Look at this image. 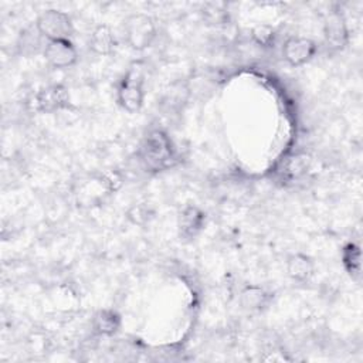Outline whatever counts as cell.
Returning <instances> with one entry per match:
<instances>
[{
    "label": "cell",
    "mask_w": 363,
    "mask_h": 363,
    "mask_svg": "<svg viewBox=\"0 0 363 363\" xmlns=\"http://www.w3.org/2000/svg\"><path fill=\"white\" fill-rule=\"evenodd\" d=\"M140 160L147 170L160 172L173 166L176 156L169 136L156 129L147 133L140 145Z\"/></svg>",
    "instance_id": "cell-1"
},
{
    "label": "cell",
    "mask_w": 363,
    "mask_h": 363,
    "mask_svg": "<svg viewBox=\"0 0 363 363\" xmlns=\"http://www.w3.org/2000/svg\"><path fill=\"white\" fill-rule=\"evenodd\" d=\"M35 26L41 35L47 41H54V40H69L74 31V26L71 21V17L55 9H50L43 11L37 20Z\"/></svg>",
    "instance_id": "cell-2"
},
{
    "label": "cell",
    "mask_w": 363,
    "mask_h": 363,
    "mask_svg": "<svg viewBox=\"0 0 363 363\" xmlns=\"http://www.w3.org/2000/svg\"><path fill=\"white\" fill-rule=\"evenodd\" d=\"M125 37L128 44L138 51L147 48L156 37V26L147 14H132L125 21Z\"/></svg>",
    "instance_id": "cell-3"
},
{
    "label": "cell",
    "mask_w": 363,
    "mask_h": 363,
    "mask_svg": "<svg viewBox=\"0 0 363 363\" xmlns=\"http://www.w3.org/2000/svg\"><path fill=\"white\" fill-rule=\"evenodd\" d=\"M143 99L145 91L142 71L139 68H132L128 71L118 88V102L125 111L133 113L142 108Z\"/></svg>",
    "instance_id": "cell-4"
},
{
    "label": "cell",
    "mask_w": 363,
    "mask_h": 363,
    "mask_svg": "<svg viewBox=\"0 0 363 363\" xmlns=\"http://www.w3.org/2000/svg\"><path fill=\"white\" fill-rule=\"evenodd\" d=\"M323 37L326 47L332 51L343 50L349 43V30L343 14L337 10L330 11L323 21Z\"/></svg>",
    "instance_id": "cell-5"
},
{
    "label": "cell",
    "mask_w": 363,
    "mask_h": 363,
    "mask_svg": "<svg viewBox=\"0 0 363 363\" xmlns=\"http://www.w3.org/2000/svg\"><path fill=\"white\" fill-rule=\"evenodd\" d=\"M43 55L54 68L72 67L78 60V51L71 40L47 41Z\"/></svg>",
    "instance_id": "cell-6"
},
{
    "label": "cell",
    "mask_w": 363,
    "mask_h": 363,
    "mask_svg": "<svg viewBox=\"0 0 363 363\" xmlns=\"http://www.w3.org/2000/svg\"><path fill=\"white\" fill-rule=\"evenodd\" d=\"M316 50H318V45L311 38L289 37L282 47V55H284V60L291 67H299L311 61L312 57L316 54Z\"/></svg>",
    "instance_id": "cell-7"
},
{
    "label": "cell",
    "mask_w": 363,
    "mask_h": 363,
    "mask_svg": "<svg viewBox=\"0 0 363 363\" xmlns=\"http://www.w3.org/2000/svg\"><path fill=\"white\" fill-rule=\"evenodd\" d=\"M35 105L41 112H55L69 105V94L64 85H48L37 92Z\"/></svg>",
    "instance_id": "cell-8"
},
{
    "label": "cell",
    "mask_w": 363,
    "mask_h": 363,
    "mask_svg": "<svg viewBox=\"0 0 363 363\" xmlns=\"http://www.w3.org/2000/svg\"><path fill=\"white\" fill-rule=\"evenodd\" d=\"M204 223H206V214L199 207L196 206L184 207L177 220L180 238L194 240L204 228Z\"/></svg>",
    "instance_id": "cell-9"
},
{
    "label": "cell",
    "mask_w": 363,
    "mask_h": 363,
    "mask_svg": "<svg viewBox=\"0 0 363 363\" xmlns=\"http://www.w3.org/2000/svg\"><path fill=\"white\" fill-rule=\"evenodd\" d=\"M89 48L98 55H111L116 48V38L106 24L95 27L89 37Z\"/></svg>",
    "instance_id": "cell-10"
},
{
    "label": "cell",
    "mask_w": 363,
    "mask_h": 363,
    "mask_svg": "<svg viewBox=\"0 0 363 363\" xmlns=\"http://www.w3.org/2000/svg\"><path fill=\"white\" fill-rule=\"evenodd\" d=\"M315 271V264L311 257L296 252L288 257L286 259V272L288 275L298 282L308 281Z\"/></svg>",
    "instance_id": "cell-11"
},
{
    "label": "cell",
    "mask_w": 363,
    "mask_h": 363,
    "mask_svg": "<svg viewBox=\"0 0 363 363\" xmlns=\"http://www.w3.org/2000/svg\"><path fill=\"white\" fill-rule=\"evenodd\" d=\"M269 301H271V294L257 285L245 286L240 295V303L242 309L248 312L262 311L264 308L268 306Z\"/></svg>",
    "instance_id": "cell-12"
},
{
    "label": "cell",
    "mask_w": 363,
    "mask_h": 363,
    "mask_svg": "<svg viewBox=\"0 0 363 363\" xmlns=\"http://www.w3.org/2000/svg\"><path fill=\"white\" fill-rule=\"evenodd\" d=\"M121 315L113 309H99L92 318V328L98 335L112 336L121 328Z\"/></svg>",
    "instance_id": "cell-13"
},
{
    "label": "cell",
    "mask_w": 363,
    "mask_h": 363,
    "mask_svg": "<svg viewBox=\"0 0 363 363\" xmlns=\"http://www.w3.org/2000/svg\"><path fill=\"white\" fill-rule=\"evenodd\" d=\"M43 40H45V38L41 35L37 26L35 24L30 26L26 30H23L18 37V43H17L18 51L26 57H31V55L37 54L41 48L44 52L45 45H43Z\"/></svg>",
    "instance_id": "cell-14"
},
{
    "label": "cell",
    "mask_w": 363,
    "mask_h": 363,
    "mask_svg": "<svg viewBox=\"0 0 363 363\" xmlns=\"http://www.w3.org/2000/svg\"><path fill=\"white\" fill-rule=\"evenodd\" d=\"M203 18L210 26H224L228 21V9L223 1H211L203 6Z\"/></svg>",
    "instance_id": "cell-15"
},
{
    "label": "cell",
    "mask_w": 363,
    "mask_h": 363,
    "mask_svg": "<svg viewBox=\"0 0 363 363\" xmlns=\"http://www.w3.org/2000/svg\"><path fill=\"white\" fill-rule=\"evenodd\" d=\"M342 259L346 271L349 272L350 277L359 278L360 277V250L356 244L349 242L342 252Z\"/></svg>",
    "instance_id": "cell-16"
},
{
    "label": "cell",
    "mask_w": 363,
    "mask_h": 363,
    "mask_svg": "<svg viewBox=\"0 0 363 363\" xmlns=\"http://www.w3.org/2000/svg\"><path fill=\"white\" fill-rule=\"evenodd\" d=\"M309 164H311V157L305 153H298L286 160L284 173L289 177H298L306 173V170L309 169Z\"/></svg>",
    "instance_id": "cell-17"
},
{
    "label": "cell",
    "mask_w": 363,
    "mask_h": 363,
    "mask_svg": "<svg viewBox=\"0 0 363 363\" xmlns=\"http://www.w3.org/2000/svg\"><path fill=\"white\" fill-rule=\"evenodd\" d=\"M251 38L261 47H272L275 41V30L269 24H258L251 30Z\"/></svg>",
    "instance_id": "cell-18"
},
{
    "label": "cell",
    "mask_w": 363,
    "mask_h": 363,
    "mask_svg": "<svg viewBox=\"0 0 363 363\" xmlns=\"http://www.w3.org/2000/svg\"><path fill=\"white\" fill-rule=\"evenodd\" d=\"M152 214H153V213L149 210V207H145V206H142V204H138V206H135V207H132V208L129 210L128 217H129L133 223H136V224H145V223L149 221V218L152 217Z\"/></svg>",
    "instance_id": "cell-19"
}]
</instances>
